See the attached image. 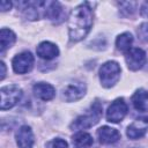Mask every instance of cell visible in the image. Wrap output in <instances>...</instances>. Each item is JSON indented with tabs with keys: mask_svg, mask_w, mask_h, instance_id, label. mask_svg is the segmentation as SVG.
<instances>
[{
	"mask_svg": "<svg viewBox=\"0 0 148 148\" xmlns=\"http://www.w3.org/2000/svg\"><path fill=\"white\" fill-rule=\"evenodd\" d=\"M125 59H126L127 67L131 71H138L146 62V53L143 50L139 47H131L126 52Z\"/></svg>",
	"mask_w": 148,
	"mask_h": 148,
	"instance_id": "cell-7",
	"label": "cell"
},
{
	"mask_svg": "<svg viewBox=\"0 0 148 148\" xmlns=\"http://www.w3.org/2000/svg\"><path fill=\"white\" fill-rule=\"evenodd\" d=\"M97 135H98L99 141L106 145L114 143L120 139V133L116 128H112L109 126H102L101 128H98Z\"/></svg>",
	"mask_w": 148,
	"mask_h": 148,
	"instance_id": "cell-12",
	"label": "cell"
},
{
	"mask_svg": "<svg viewBox=\"0 0 148 148\" xmlns=\"http://www.w3.org/2000/svg\"><path fill=\"white\" fill-rule=\"evenodd\" d=\"M52 148H68V145L62 139H56L52 141Z\"/></svg>",
	"mask_w": 148,
	"mask_h": 148,
	"instance_id": "cell-20",
	"label": "cell"
},
{
	"mask_svg": "<svg viewBox=\"0 0 148 148\" xmlns=\"http://www.w3.org/2000/svg\"><path fill=\"white\" fill-rule=\"evenodd\" d=\"M132 43H133V37L130 32H124V34L119 35L116 39L117 49L119 51H123V52H127L131 49Z\"/></svg>",
	"mask_w": 148,
	"mask_h": 148,
	"instance_id": "cell-17",
	"label": "cell"
},
{
	"mask_svg": "<svg viewBox=\"0 0 148 148\" xmlns=\"http://www.w3.org/2000/svg\"><path fill=\"white\" fill-rule=\"evenodd\" d=\"M12 65H13V69L15 73L25 74V73L30 72L34 66V56L28 51L22 52L14 57Z\"/></svg>",
	"mask_w": 148,
	"mask_h": 148,
	"instance_id": "cell-6",
	"label": "cell"
},
{
	"mask_svg": "<svg viewBox=\"0 0 148 148\" xmlns=\"http://www.w3.org/2000/svg\"><path fill=\"white\" fill-rule=\"evenodd\" d=\"M120 77V66L116 61H106L101 66L99 80L103 87L111 88L114 86Z\"/></svg>",
	"mask_w": 148,
	"mask_h": 148,
	"instance_id": "cell-3",
	"label": "cell"
},
{
	"mask_svg": "<svg viewBox=\"0 0 148 148\" xmlns=\"http://www.w3.org/2000/svg\"><path fill=\"white\" fill-rule=\"evenodd\" d=\"M74 148H90L92 145V136L86 132H77L72 139Z\"/></svg>",
	"mask_w": 148,
	"mask_h": 148,
	"instance_id": "cell-15",
	"label": "cell"
},
{
	"mask_svg": "<svg viewBox=\"0 0 148 148\" xmlns=\"http://www.w3.org/2000/svg\"><path fill=\"white\" fill-rule=\"evenodd\" d=\"M92 10L88 2H83L75 7L68 18V32L72 42L83 39L92 27Z\"/></svg>",
	"mask_w": 148,
	"mask_h": 148,
	"instance_id": "cell-1",
	"label": "cell"
},
{
	"mask_svg": "<svg viewBox=\"0 0 148 148\" xmlns=\"http://www.w3.org/2000/svg\"><path fill=\"white\" fill-rule=\"evenodd\" d=\"M148 130V117H141L135 119L128 127H127V136L132 140H136L142 138Z\"/></svg>",
	"mask_w": 148,
	"mask_h": 148,
	"instance_id": "cell-8",
	"label": "cell"
},
{
	"mask_svg": "<svg viewBox=\"0 0 148 148\" xmlns=\"http://www.w3.org/2000/svg\"><path fill=\"white\" fill-rule=\"evenodd\" d=\"M138 35L141 40L148 42V23H142L138 29Z\"/></svg>",
	"mask_w": 148,
	"mask_h": 148,
	"instance_id": "cell-18",
	"label": "cell"
},
{
	"mask_svg": "<svg viewBox=\"0 0 148 148\" xmlns=\"http://www.w3.org/2000/svg\"><path fill=\"white\" fill-rule=\"evenodd\" d=\"M34 94L39 99L50 101L56 96V90H54L53 86H51L49 83L39 82L34 86Z\"/></svg>",
	"mask_w": 148,
	"mask_h": 148,
	"instance_id": "cell-13",
	"label": "cell"
},
{
	"mask_svg": "<svg viewBox=\"0 0 148 148\" xmlns=\"http://www.w3.org/2000/svg\"><path fill=\"white\" fill-rule=\"evenodd\" d=\"M36 52L39 58L45 59V60H51L59 54V50H58L57 45H54L51 42H42L37 46Z\"/></svg>",
	"mask_w": 148,
	"mask_h": 148,
	"instance_id": "cell-11",
	"label": "cell"
},
{
	"mask_svg": "<svg viewBox=\"0 0 148 148\" xmlns=\"http://www.w3.org/2000/svg\"><path fill=\"white\" fill-rule=\"evenodd\" d=\"M0 65H1V68H2V73H1V80H3V77H5V75H6V66H5V64H3V62H1Z\"/></svg>",
	"mask_w": 148,
	"mask_h": 148,
	"instance_id": "cell-23",
	"label": "cell"
},
{
	"mask_svg": "<svg viewBox=\"0 0 148 148\" xmlns=\"http://www.w3.org/2000/svg\"><path fill=\"white\" fill-rule=\"evenodd\" d=\"M16 142L18 148H32L34 134L29 126H21L16 133Z\"/></svg>",
	"mask_w": 148,
	"mask_h": 148,
	"instance_id": "cell-10",
	"label": "cell"
},
{
	"mask_svg": "<svg viewBox=\"0 0 148 148\" xmlns=\"http://www.w3.org/2000/svg\"><path fill=\"white\" fill-rule=\"evenodd\" d=\"M86 94V86L82 82H74L65 87L62 90V96L67 102H75L83 97Z\"/></svg>",
	"mask_w": 148,
	"mask_h": 148,
	"instance_id": "cell-9",
	"label": "cell"
},
{
	"mask_svg": "<svg viewBox=\"0 0 148 148\" xmlns=\"http://www.w3.org/2000/svg\"><path fill=\"white\" fill-rule=\"evenodd\" d=\"M1 96V105L0 109L2 111L13 108L18 103V101L22 97V90L16 84H9L6 87H2L0 90Z\"/></svg>",
	"mask_w": 148,
	"mask_h": 148,
	"instance_id": "cell-4",
	"label": "cell"
},
{
	"mask_svg": "<svg viewBox=\"0 0 148 148\" xmlns=\"http://www.w3.org/2000/svg\"><path fill=\"white\" fill-rule=\"evenodd\" d=\"M132 104L138 111L148 110V91L145 89H138L132 96Z\"/></svg>",
	"mask_w": 148,
	"mask_h": 148,
	"instance_id": "cell-14",
	"label": "cell"
},
{
	"mask_svg": "<svg viewBox=\"0 0 148 148\" xmlns=\"http://www.w3.org/2000/svg\"><path fill=\"white\" fill-rule=\"evenodd\" d=\"M119 6L125 7V8H120V9H121V12H124V10H125L127 15L132 14V13L135 10V2H120V3H119Z\"/></svg>",
	"mask_w": 148,
	"mask_h": 148,
	"instance_id": "cell-19",
	"label": "cell"
},
{
	"mask_svg": "<svg viewBox=\"0 0 148 148\" xmlns=\"http://www.w3.org/2000/svg\"><path fill=\"white\" fill-rule=\"evenodd\" d=\"M126 113H127V104L125 103L124 98H117L108 108L106 119L110 123H119L124 119Z\"/></svg>",
	"mask_w": 148,
	"mask_h": 148,
	"instance_id": "cell-5",
	"label": "cell"
},
{
	"mask_svg": "<svg viewBox=\"0 0 148 148\" xmlns=\"http://www.w3.org/2000/svg\"><path fill=\"white\" fill-rule=\"evenodd\" d=\"M102 104L99 102H94V104H91L90 109L84 113L81 114L80 117H77L71 125L72 130H84V128H89L91 126H94L95 124H97L102 117Z\"/></svg>",
	"mask_w": 148,
	"mask_h": 148,
	"instance_id": "cell-2",
	"label": "cell"
},
{
	"mask_svg": "<svg viewBox=\"0 0 148 148\" xmlns=\"http://www.w3.org/2000/svg\"><path fill=\"white\" fill-rule=\"evenodd\" d=\"M15 40H16V36H15V34L12 30L6 29V28H2L1 29V32H0L1 52H5V50L12 47V45L15 43Z\"/></svg>",
	"mask_w": 148,
	"mask_h": 148,
	"instance_id": "cell-16",
	"label": "cell"
},
{
	"mask_svg": "<svg viewBox=\"0 0 148 148\" xmlns=\"http://www.w3.org/2000/svg\"><path fill=\"white\" fill-rule=\"evenodd\" d=\"M10 7H12V2H9V1L2 0V1L0 2V8H1L2 12H6V10L10 9Z\"/></svg>",
	"mask_w": 148,
	"mask_h": 148,
	"instance_id": "cell-21",
	"label": "cell"
},
{
	"mask_svg": "<svg viewBox=\"0 0 148 148\" xmlns=\"http://www.w3.org/2000/svg\"><path fill=\"white\" fill-rule=\"evenodd\" d=\"M141 15L148 18V2H145L141 7Z\"/></svg>",
	"mask_w": 148,
	"mask_h": 148,
	"instance_id": "cell-22",
	"label": "cell"
}]
</instances>
